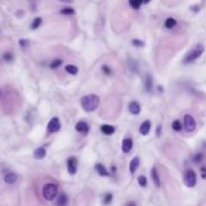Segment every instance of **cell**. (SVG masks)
I'll list each match as a JSON object with an SVG mask.
<instances>
[{
  "label": "cell",
  "instance_id": "obj_28",
  "mask_svg": "<svg viewBox=\"0 0 206 206\" xmlns=\"http://www.w3.org/2000/svg\"><path fill=\"white\" fill-rule=\"evenodd\" d=\"M112 199H113V195H112L110 193H108V194H105V197H104V200H103V203H104L105 205H108V204H110Z\"/></svg>",
  "mask_w": 206,
  "mask_h": 206
},
{
  "label": "cell",
  "instance_id": "obj_3",
  "mask_svg": "<svg viewBox=\"0 0 206 206\" xmlns=\"http://www.w3.org/2000/svg\"><path fill=\"white\" fill-rule=\"evenodd\" d=\"M57 194H58V188L55 183H46L43 187V197L46 200H49V201L53 200L57 197Z\"/></svg>",
  "mask_w": 206,
  "mask_h": 206
},
{
  "label": "cell",
  "instance_id": "obj_11",
  "mask_svg": "<svg viewBox=\"0 0 206 206\" xmlns=\"http://www.w3.org/2000/svg\"><path fill=\"white\" fill-rule=\"evenodd\" d=\"M75 130L78 132H81V133H88L89 132V125L85 121H79L75 125Z\"/></svg>",
  "mask_w": 206,
  "mask_h": 206
},
{
  "label": "cell",
  "instance_id": "obj_34",
  "mask_svg": "<svg viewBox=\"0 0 206 206\" xmlns=\"http://www.w3.org/2000/svg\"><path fill=\"white\" fill-rule=\"evenodd\" d=\"M201 172H203L201 177H203V178H206V167H201Z\"/></svg>",
  "mask_w": 206,
  "mask_h": 206
},
{
  "label": "cell",
  "instance_id": "obj_20",
  "mask_svg": "<svg viewBox=\"0 0 206 206\" xmlns=\"http://www.w3.org/2000/svg\"><path fill=\"white\" fill-rule=\"evenodd\" d=\"M66 72H67V73H69V74H72V75H75V74H78L79 69H78V67H77V66L68 64V66H66Z\"/></svg>",
  "mask_w": 206,
  "mask_h": 206
},
{
  "label": "cell",
  "instance_id": "obj_18",
  "mask_svg": "<svg viewBox=\"0 0 206 206\" xmlns=\"http://www.w3.org/2000/svg\"><path fill=\"white\" fill-rule=\"evenodd\" d=\"M68 203V198L64 193H61L58 195V199H57V206H66Z\"/></svg>",
  "mask_w": 206,
  "mask_h": 206
},
{
  "label": "cell",
  "instance_id": "obj_26",
  "mask_svg": "<svg viewBox=\"0 0 206 206\" xmlns=\"http://www.w3.org/2000/svg\"><path fill=\"white\" fill-rule=\"evenodd\" d=\"M172 129H173L175 131H181V130H182V124H181V121H180V120H175V121L172 122Z\"/></svg>",
  "mask_w": 206,
  "mask_h": 206
},
{
  "label": "cell",
  "instance_id": "obj_32",
  "mask_svg": "<svg viewBox=\"0 0 206 206\" xmlns=\"http://www.w3.org/2000/svg\"><path fill=\"white\" fill-rule=\"evenodd\" d=\"M132 44H133L135 46H143V45H144V43H143V41L137 40V39H133V40H132Z\"/></svg>",
  "mask_w": 206,
  "mask_h": 206
},
{
  "label": "cell",
  "instance_id": "obj_6",
  "mask_svg": "<svg viewBox=\"0 0 206 206\" xmlns=\"http://www.w3.org/2000/svg\"><path fill=\"white\" fill-rule=\"evenodd\" d=\"M60 129H61L60 119L56 118V116L52 118V119L49 121V125H47V132H49V133H55V132H57Z\"/></svg>",
  "mask_w": 206,
  "mask_h": 206
},
{
  "label": "cell",
  "instance_id": "obj_27",
  "mask_svg": "<svg viewBox=\"0 0 206 206\" xmlns=\"http://www.w3.org/2000/svg\"><path fill=\"white\" fill-rule=\"evenodd\" d=\"M137 181H138L141 187H147V177L146 176H139Z\"/></svg>",
  "mask_w": 206,
  "mask_h": 206
},
{
  "label": "cell",
  "instance_id": "obj_1",
  "mask_svg": "<svg viewBox=\"0 0 206 206\" xmlns=\"http://www.w3.org/2000/svg\"><path fill=\"white\" fill-rule=\"evenodd\" d=\"M81 107L84 108V110L86 112H94L98 108L100 105V97L97 95H88V96H84L81 98Z\"/></svg>",
  "mask_w": 206,
  "mask_h": 206
},
{
  "label": "cell",
  "instance_id": "obj_29",
  "mask_svg": "<svg viewBox=\"0 0 206 206\" xmlns=\"http://www.w3.org/2000/svg\"><path fill=\"white\" fill-rule=\"evenodd\" d=\"M4 60L5 61H12L13 60V55L11 53V52H6V53H4Z\"/></svg>",
  "mask_w": 206,
  "mask_h": 206
},
{
  "label": "cell",
  "instance_id": "obj_38",
  "mask_svg": "<svg viewBox=\"0 0 206 206\" xmlns=\"http://www.w3.org/2000/svg\"><path fill=\"white\" fill-rule=\"evenodd\" d=\"M0 97H1V90H0Z\"/></svg>",
  "mask_w": 206,
  "mask_h": 206
},
{
  "label": "cell",
  "instance_id": "obj_5",
  "mask_svg": "<svg viewBox=\"0 0 206 206\" xmlns=\"http://www.w3.org/2000/svg\"><path fill=\"white\" fill-rule=\"evenodd\" d=\"M183 121H184V129L186 131L188 132H192L195 130L197 127V122H195V119L193 118V115L191 114H186L184 118H183Z\"/></svg>",
  "mask_w": 206,
  "mask_h": 206
},
{
  "label": "cell",
  "instance_id": "obj_7",
  "mask_svg": "<svg viewBox=\"0 0 206 206\" xmlns=\"http://www.w3.org/2000/svg\"><path fill=\"white\" fill-rule=\"evenodd\" d=\"M67 165H68V172L70 175H75L77 170H78V160H77V158H74V156L69 158L68 161H67Z\"/></svg>",
  "mask_w": 206,
  "mask_h": 206
},
{
  "label": "cell",
  "instance_id": "obj_8",
  "mask_svg": "<svg viewBox=\"0 0 206 206\" xmlns=\"http://www.w3.org/2000/svg\"><path fill=\"white\" fill-rule=\"evenodd\" d=\"M150 127H152V124H150V121H149V120L143 121V122H142V125H141V127H139V132H141V135L147 136V135L149 133V131H150Z\"/></svg>",
  "mask_w": 206,
  "mask_h": 206
},
{
  "label": "cell",
  "instance_id": "obj_17",
  "mask_svg": "<svg viewBox=\"0 0 206 206\" xmlns=\"http://www.w3.org/2000/svg\"><path fill=\"white\" fill-rule=\"evenodd\" d=\"M138 165H139V158H133L132 160H131V163H130V172L131 173H135L136 172V170H137V167H138Z\"/></svg>",
  "mask_w": 206,
  "mask_h": 206
},
{
  "label": "cell",
  "instance_id": "obj_21",
  "mask_svg": "<svg viewBox=\"0 0 206 206\" xmlns=\"http://www.w3.org/2000/svg\"><path fill=\"white\" fill-rule=\"evenodd\" d=\"M176 24H177V23H176V19L172 18V17H169V18H166V21H165V27H166L167 29L173 28Z\"/></svg>",
  "mask_w": 206,
  "mask_h": 206
},
{
  "label": "cell",
  "instance_id": "obj_36",
  "mask_svg": "<svg viewBox=\"0 0 206 206\" xmlns=\"http://www.w3.org/2000/svg\"><path fill=\"white\" fill-rule=\"evenodd\" d=\"M160 132H161V126H159V127H158V132H156V135H158V136H160Z\"/></svg>",
  "mask_w": 206,
  "mask_h": 206
},
{
  "label": "cell",
  "instance_id": "obj_35",
  "mask_svg": "<svg viewBox=\"0 0 206 206\" xmlns=\"http://www.w3.org/2000/svg\"><path fill=\"white\" fill-rule=\"evenodd\" d=\"M58 1H61V2H64V4H70V2H73L74 0H58Z\"/></svg>",
  "mask_w": 206,
  "mask_h": 206
},
{
  "label": "cell",
  "instance_id": "obj_31",
  "mask_svg": "<svg viewBox=\"0 0 206 206\" xmlns=\"http://www.w3.org/2000/svg\"><path fill=\"white\" fill-rule=\"evenodd\" d=\"M203 158H204V156H203V154H201V153L197 154V155L194 156V163H200V161L203 160Z\"/></svg>",
  "mask_w": 206,
  "mask_h": 206
},
{
  "label": "cell",
  "instance_id": "obj_13",
  "mask_svg": "<svg viewBox=\"0 0 206 206\" xmlns=\"http://www.w3.org/2000/svg\"><path fill=\"white\" fill-rule=\"evenodd\" d=\"M101 131H102L104 135H113L114 132H115V127L114 126H112V125H107V124H104L101 126Z\"/></svg>",
  "mask_w": 206,
  "mask_h": 206
},
{
  "label": "cell",
  "instance_id": "obj_15",
  "mask_svg": "<svg viewBox=\"0 0 206 206\" xmlns=\"http://www.w3.org/2000/svg\"><path fill=\"white\" fill-rule=\"evenodd\" d=\"M16 180H17V176H16V173H12V172L6 173V175H5V177H4V181H5L7 184H12V183H15V182H16Z\"/></svg>",
  "mask_w": 206,
  "mask_h": 206
},
{
  "label": "cell",
  "instance_id": "obj_22",
  "mask_svg": "<svg viewBox=\"0 0 206 206\" xmlns=\"http://www.w3.org/2000/svg\"><path fill=\"white\" fill-rule=\"evenodd\" d=\"M144 86H146V90H147L148 92H150V91H152V88H153V81H152V78H150L149 75L146 78Z\"/></svg>",
  "mask_w": 206,
  "mask_h": 206
},
{
  "label": "cell",
  "instance_id": "obj_2",
  "mask_svg": "<svg viewBox=\"0 0 206 206\" xmlns=\"http://www.w3.org/2000/svg\"><path fill=\"white\" fill-rule=\"evenodd\" d=\"M204 46L201 45V44H198V45H195L187 55H186V57L183 58V63H192V62H194L195 60H198L201 55H203V52H204Z\"/></svg>",
  "mask_w": 206,
  "mask_h": 206
},
{
  "label": "cell",
  "instance_id": "obj_4",
  "mask_svg": "<svg viewBox=\"0 0 206 206\" xmlns=\"http://www.w3.org/2000/svg\"><path fill=\"white\" fill-rule=\"evenodd\" d=\"M183 181H184V184H186L187 187H189V188L194 187V186L197 184V175H195V172H194L193 170H191V169L187 170L186 173H184Z\"/></svg>",
  "mask_w": 206,
  "mask_h": 206
},
{
  "label": "cell",
  "instance_id": "obj_25",
  "mask_svg": "<svg viewBox=\"0 0 206 206\" xmlns=\"http://www.w3.org/2000/svg\"><path fill=\"white\" fill-rule=\"evenodd\" d=\"M61 64H62V60L57 58V60H55V61H52V62H51L50 68H51V69H56V68H58Z\"/></svg>",
  "mask_w": 206,
  "mask_h": 206
},
{
  "label": "cell",
  "instance_id": "obj_24",
  "mask_svg": "<svg viewBox=\"0 0 206 206\" xmlns=\"http://www.w3.org/2000/svg\"><path fill=\"white\" fill-rule=\"evenodd\" d=\"M61 13L64 16H72V15H74V10L72 7H64L61 10Z\"/></svg>",
  "mask_w": 206,
  "mask_h": 206
},
{
  "label": "cell",
  "instance_id": "obj_23",
  "mask_svg": "<svg viewBox=\"0 0 206 206\" xmlns=\"http://www.w3.org/2000/svg\"><path fill=\"white\" fill-rule=\"evenodd\" d=\"M129 2H130V6L132 9H138L144 2V0H129Z\"/></svg>",
  "mask_w": 206,
  "mask_h": 206
},
{
  "label": "cell",
  "instance_id": "obj_30",
  "mask_svg": "<svg viewBox=\"0 0 206 206\" xmlns=\"http://www.w3.org/2000/svg\"><path fill=\"white\" fill-rule=\"evenodd\" d=\"M18 44H19V46H21V47H26V46H28V45H29V40H26V39H21Z\"/></svg>",
  "mask_w": 206,
  "mask_h": 206
},
{
  "label": "cell",
  "instance_id": "obj_10",
  "mask_svg": "<svg viewBox=\"0 0 206 206\" xmlns=\"http://www.w3.org/2000/svg\"><path fill=\"white\" fill-rule=\"evenodd\" d=\"M129 110H130L131 114H135V115L139 114V112H141V105H139V103L136 102V101L130 102V104H129Z\"/></svg>",
  "mask_w": 206,
  "mask_h": 206
},
{
  "label": "cell",
  "instance_id": "obj_12",
  "mask_svg": "<svg viewBox=\"0 0 206 206\" xmlns=\"http://www.w3.org/2000/svg\"><path fill=\"white\" fill-rule=\"evenodd\" d=\"M150 173H152V180H153L154 184H155L156 187H160V177H159V173H158V171H156V167H153L152 171H150Z\"/></svg>",
  "mask_w": 206,
  "mask_h": 206
},
{
  "label": "cell",
  "instance_id": "obj_16",
  "mask_svg": "<svg viewBox=\"0 0 206 206\" xmlns=\"http://www.w3.org/2000/svg\"><path fill=\"white\" fill-rule=\"evenodd\" d=\"M45 155H46V149L44 147H39L34 152V158H36V159H43V158H45Z\"/></svg>",
  "mask_w": 206,
  "mask_h": 206
},
{
  "label": "cell",
  "instance_id": "obj_9",
  "mask_svg": "<svg viewBox=\"0 0 206 206\" xmlns=\"http://www.w3.org/2000/svg\"><path fill=\"white\" fill-rule=\"evenodd\" d=\"M132 147H133V142H132V139L131 138H125L124 141H122V147H121V149H122V152L124 153H129L131 149H132Z\"/></svg>",
  "mask_w": 206,
  "mask_h": 206
},
{
  "label": "cell",
  "instance_id": "obj_19",
  "mask_svg": "<svg viewBox=\"0 0 206 206\" xmlns=\"http://www.w3.org/2000/svg\"><path fill=\"white\" fill-rule=\"evenodd\" d=\"M41 23H43V18H41V17H35V18L33 19L32 24H30V29H33V30L38 29V28L41 26Z\"/></svg>",
  "mask_w": 206,
  "mask_h": 206
},
{
  "label": "cell",
  "instance_id": "obj_33",
  "mask_svg": "<svg viewBox=\"0 0 206 206\" xmlns=\"http://www.w3.org/2000/svg\"><path fill=\"white\" fill-rule=\"evenodd\" d=\"M102 69H103V72H104L105 74H110V73H112V70H110V68H109V67H107V66H103V67H102Z\"/></svg>",
  "mask_w": 206,
  "mask_h": 206
},
{
  "label": "cell",
  "instance_id": "obj_37",
  "mask_svg": "<svg viewBox=\"0 0 206 206\" xmlns=\"http://www.w3.org/2000/svg\"><path fill=\"white\" fill-rule=\"evenodd\" d=\"M126 206H136V204H135V203L132 201V203H129V204H127Z\"/></svg>",
  "mask_w": 206,
  "mask_h": 206
},
{
  "label": "cell",
  "instance_id": "obj_14",
  "mask_svg": "<svg viewBox=\"0 0 206 206\" xmlns=\"http://www.w3.org/2000/svg\"><path fill=\"white\" fill-rule=\"evenodd\" d=\"M95 169H96V171L98 172V175H100V176H103V177H107V176H109V172H108V170H107V169L103 166L102 164H96Z\"/></svg>",
  "mask_w": 206,
  "mask_h": 206
}]
</instances>
